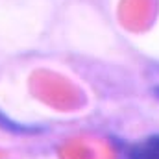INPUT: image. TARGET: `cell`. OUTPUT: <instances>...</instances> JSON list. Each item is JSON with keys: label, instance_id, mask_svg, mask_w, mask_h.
<instances>
[{"label": "cell", "instance_id": "6da1fadb", "mask_svg": "<svg viewBox=\"0 0 159 159\" xmlns=\"http://www.w3.org/2000/svg\"><path fill=\"white\" fill-rule=\"evenodd\" d=\"M126 159H159V135L133 144L126 152Z\"/></svg>", "mask_w": 159, "mask_h": 159}]
</instances>
